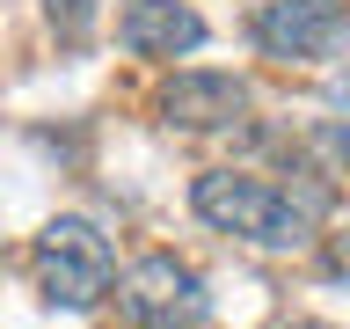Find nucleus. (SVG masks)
Here are the masks:
<instances>
[{"instance_id": "nucleus-1", "label": "nucleus", "mask_w": 350, "mask_h": 329, "mask_svg": "<svg viewBox=\"0 0 350 329\" xmlns=\"http://www.w3.org/2000/svg\"><path fill=\"white\" fill-rule=\"evenodd\" d=\"M190 205H197L204 227L248 241V249H278V256H292V249L314 241V212H306L292 191H278L270 175H256V169H212V175H197Z\"/></svg>"}, {"instance_id": "nucleus-2", "label": "nucleus", "mask_w": 350, "mask_h": 329, "mask_svg": "<svg viewBox=\"0 0 350 329\" xmlns=\"http://www.w3.org/2000/svg\"><path fill=\"white\" fill-rule=\"evenodd\" d=\"M29 271H37V293L51 307H95L117 278V256H109V241L95 219H51L29 249Z\"/></svg>"}, {"instance_id": "nucleus-3", "label": "nucleus", "mask_w": 350, "mask_h": 329, "mask_svg": "<svg viewBox=\"0 0 350 329\" xmlns=\"http://www.w3.org/2000/svg\"><path fill=\"white\" fill-rule=\"evenodd\" d=\"M117 307H124L139 329H204V278L161 249V256H139L124 271Z\"/></svg>"}, {"instance_id": "nucleus-4", "label": "nucleus", "mask_w": 350, "mask_h": 329, "mask_svg": "<svg viewBox=\"0 0 350 329\" xmlns=\"http://www.w3.org/2000/svg\"><path fill=\"white\" fill-rule=\"evenodd\" d=\"M343 37H350L343 0H262V15H256V44L270 51V59H284V66L336 59Z\"/></svg>"}, {"instance_id": "nucleus-5", "label": "nucleus", "mask_w": 350, "mask_h": 329, "mask_svg": "<svg viewBox=\"0 0 350 329\" xmlns=\"http://www.w3.org/2000/svg\"><path fill=\"white\" fill-rule=\"evenodd\" d=\"M248 81L241 73H175L161 88V125L168 132H226L248 117Z\"/></svg>"}, {"instance_id": "nucleus-6", "label": "nucleus", "mask_w": 350, "mask_h": 329, "mask_svg": "<svg viewBox=\"0 0 350 329\" xmlns=\"http://www.w3.org/2000/svg\"><path fill=\"white\" fill-rule=\"evenodd\" d=\"M117 44L131 59H183V51L204 44V15L190 0H131L117 15Z\"/></svg>"}, {"instance_id": "nucleus-7", "label": "nucleus", "mask_w": 350, "mask_h": 329, "mask_svg": "<svg viewBox=\"0 0 350 329\" xmlns=\"http://www.w3.org/2000/svg\"><path fill=\"white\" fill-rule=\"evenodd\" d=\"M51 22H59V37H66V44H81V37H88V22H95V8H88V0H51Z\"/></svg>"}, {"instance_id": "nucleus-8", "label": "nucleus", "mask_w": 350, "mask_h": 329, "mask_svg": "<svg viewBox=\"0 0 350 329\" xmlns=\"http://www.w3.org/2000/svg\"><path fill=\"white\" fill-rule=\"evenodd\" d=\"M336 103H343V110H350V73H343V81H336Z\"/></svg>"}, {"instance_id": "nucleus-9", "label": "nucleus", "mask_w": 350, "mask_h": 329, "mask_svg": "<svg viewBox=\"0 0 350 329\" xmlns=\"http://www.w3.org/2000/svg\"><path fill=\"white\" fill-rule=\"evenodd\" d=\"M278 329H328V322H278Z\"/></svg>"}]
</instances>
